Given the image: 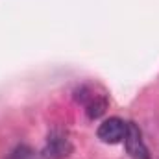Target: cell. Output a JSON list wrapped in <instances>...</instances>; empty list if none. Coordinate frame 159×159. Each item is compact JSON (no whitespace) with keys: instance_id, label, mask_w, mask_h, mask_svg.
I'll use <instances>...</instances> for the list:
<instances>
[{"instance_id":"4","label":"cell","mask_w":159,"mask_h":159,"mask_svg":"<svg viewBox=\"0 0 159 159\" xmlns=\"http://www.w3.org/2000/svg\"><path fill=\"white\" fill-rule=\"evenodd\" d=\"M126 128H128V122H124L119 117H109V119H106L98 126L96 135L106 144H117V143H122L124 141Z\"/></svg>"},{"instance_id":"3","label":"cell","mask_w":159,"mask_h":159,"mask_svg":"<svg viewBox=\"0 0 159 159\" xmlns=\"http://www.w3.org/2000/svg\"><path fill=\"white\" fill-rule=\"evenodd\" d=\"M124 146H126V152L129 154L131 159H150L148 146L144 144L143 133L135 122H128L126 135H124Z\"/></svg>"},{"instance_id":"2","label":"cell","mask_w":159,"mask_h":159,"mask_svg":"<svg viewBox=\"0 0 159 159\" xmlns=\"http://www.w3.org/2000/svg\"><path fill=\"white\" fill-rule=\"evenodd\" d=\"M76 100L80 104H83L85 107V113L91 120L100 119L107 107V98L104 94H96L89 85H83L76 91Z\"/></svg>"},{"instance_id":"1","label":"cell","mask_w":159,"mask_h":159,"mask_svg":"<svg viewBox=\"0 0 159 159\" xmlns=\"http://www.w3.org/2000/svg\"><path fill=\"white\" fill-rule=\"evenodd\" d=\"M72 152V143L69 139V135L56 128L48 133V139H46V144L41 152V156L44 159H65L70 156Z\"/></svg>"},{"instance_id":"5","label":"cell","mask_w":159,"mask_h":159,"mask_svg":"<svg viewBox=\"0 0 159 159\" xmlns=\"http://www.w3.org/2000/svg\"><path fill=\"white\" fill-rule=\"evenodd\" d=\"M6 159H37V156H35V152H34L30 146L19 144V146H15V148L9 152V156Z\"/></svg>"}]
</instances>
